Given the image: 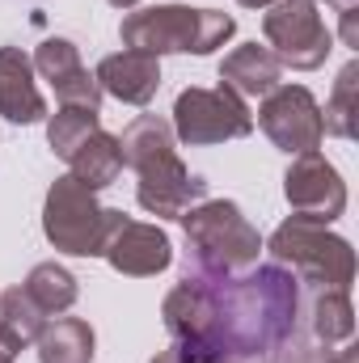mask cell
<instances>
[{"label": "cell", "mask_w": 359, "mask_h": 363, "mask_svg": "<svg viewBox=\"0 0 359 363\" xmlns=\"http://www.w3.org/2000/svg\"><path fill=\"white\" fill-rule=\"evenodd\" d=\"M270 254L279 267L313 287H338L347 291L355 279V250L347 237L330 233V224H317L309 216H292L270 233Z\"/></svg>", "instance_id": "cell-5"}, {"label": "cell", "mask_w": 359, "mask_h": 363, "mask_svg": "<svg viewBox=\"0 0 359 363\" xmlns=\"http://www.w3.org/2000/svg\"><path fill=\"white\" fill-rule=\"evenodd\" d=\"M343 43H347L351 51L359 47V4L343 9Z\"/></svg>", "instance_id": "cell-26"}, {"label": "cell", "mask_w": 359, "mask_h": 363, "mask_svg": "<svg viewBox=\"0 0 359 363\" xmlns=\"http://www.w3.org/2000/svg\"><path fill=\"white\" fill-rule=\"evenodd\" d=\"M186 233V274L228 279L258 267L263 237L228 199H203L178 216Z\"/></svg>", "instance_id": "cell-2"}, {"label": "cell", "mask_w": 359, "mask_h": 363, "mask_svg": "<svg viewBox=\"0 0 359 363\" xmlns=\"http://www.w3.org/2000/svg\"><path fill=\"white\" fill-rule=\"evenodd\" d=\"M0 114L21 127L47 118V101L34 85V60L21 47H0Z\"/></svg>", "instance_id": "cell-13"}, {"label": "cell", "mask_w": 359, "mask_h": 363, "mask_svg": "<svg viewBox=\"0 0 359 363\" xmlns=\"http://www.w3.org/2000/svg\"><path fill=\"white\" fill-rule=\"evenodd\" d=\"M330 363H359V347L351 342V347H343V351H334V355H330Z\"/></svg>", "instance_id": "cell-27"}, {"label": "cell", "mask_w": 359, "mask_h": 363, "mask_svg": "<svg viewBox=\"0 0 359 363\" xmlns=\"http://www.w3.org/2000/svg\"><path fill=\"white\" fill-rule=\"evenodd\" d=\"M313 4H317V0H313ZM326 4H334V9L343 13V9H351V4H359V0H326Z\"/></svg>", "instance_id": "cell-29"}, {"label": "cell", "mask_w": 359, "mask_h": 363, "mask_svg": "<svg viewBox=\"0 0 359 363\" xmlns=\"http://www.w3.org/2000/svg\"><path fill=\"white\" fill-rule=\"evenodd\" d=\"M161 317L178 347L237 363H279L300 334V279L279 262L228 279L182 274L161 304Z\"/></svg>", "instance_id": "cell-1"}, {"label": "cell", "mask_w": 359, "mask_h": 363, "mask_svg": "<svg viewBox=\"0 0 359 363\" xmlns=\"http://www.w3.org/2000/svg\"><path fill=\"white\" fill-rule=\"evenodd\" d=\"M220 85L233 89L237 97H267L283 85V64L275 60L270 47H258V43H245L237 51L224 55L220 64Z\"/></svg>", "instance_id": "cell-14"}, {"label": "cell", "mask_w": 359, "mask_h": 363, "mask_svg": "<svg viewBox=\"0 0 359 363\" xmlns=\"http://www.w3.org/2000/svg\"><path fill=\"white\" fill-rule=\"evenodd\" d=\"M114 9H131V4H140V0H110Z\"/></svg>", "instance_id": "cell-30"}, {"label": "cell", "mask_w": 359, "mask_h": 363, "mask_svg": "<svg viewBox=\"0 0 359 363\" xmlns=\"http://www.w3.org/2000/svg\"><path fill=\"white\" fill-rule=\"evenodd\" d=\"M258 127L267 131L270 144L279 152H287V157L317 152V144L326 140L321 106H317V97L304 85H279L275 93H267L263 106H258Z\"/></svg>", "instance_id": "cell-9"}, {"label": "cell", "mask_w": 359, "mask_h": 363, "mask_svg": "<svg viewBox=\"0 0 359 363\" xmlns=\"http://www.w3.org/2000/svg\"><path fill=\"white\" fill-rule=\"evenodd\" d=\"M93 131H101L97 123V110H77V106H60V114L47 118V144L55 157L72 161V152L89 140Z\"/></svg>", "instance_id": "cell-21"}, {"label": "cell", "mask_w": 359, "mask_h": 363, "mask_svg": "<svg viewBox=\"0 0 359 363\" xmlns=\"http://www.w3.org/2000/svg\"><path fill=\"white\" fill-rule=\"evenodd\" d=\"M241 9H270V4H279V0H237Z\"/></svg>", "instance_id": "cell-28"}, {"label": "cell", "mask_w": 359, "mask_h": 363, "mask_svg": "<svg viewBox=\"0 0 359 363\" xmlns=\"http://www.w3.org/2000/svg\"><path fill=\"white\" fill-rule=\"evenodd\" d=\"M279 363H330V351H326V347H317V342H300V338H296Z\"/></svg>", "instance_id": "cell-25"}, {"label": "cell", "mask_w": 359, "mask_h": 363, "mask_svg": "<svg viewBox=\"0 0 359 363\" xmlns=\"http://www.w3.org/2000/svg\"><path fill=\"white\" fill-rule=\"evenodd\" d=\"M131 169H136V178H140V186H136L140 207H144L148 216H157V220H178L186 207L203 203V194H207V182L182 165V157H178L174 144H170V148H157V152H148V157H140Z\"/></svg>", "instance_id": "cell-8"}, {"label": "cell", "mask_w": 359, "mask_h": 363, "mask_svg": "<svg viewBox=\"0 0 359 363\" xmlns=\"http://www.w3.org/2000/svg\"><path fill=\"white\" fill-rule=\"evenodd\" d=\"M153 363H237L228 359V355H211V351H190V347H165V351H157Z\"/></svg>", "instance_id": "cell-24"}, {"label": "cell", "mask_w": 359, "mask_h": 363, "mask_svg": "<svg viewBox=\"0 0 359 363\" xmlns=\"http://www.w3.org/2000/svg\"><path fill=\"white\" fill-rule=\"evenodd\" d=\"M309 330L321 347L330 342H343L355 334V308H351V296L338 291V287H317L313 304H309Z\"/></svg>", "instance_id": "cell-18"}, {"label": "cell", "mask_w": 359, "mask_h": 363, "mask_svg": "<svg viewBox=\"0 0 359 363\" xmlns=\"http://www.w3.org/2000/svg\"><path fill=\"white\" fill-rule=\"evenodd\" d=\"M237 21L220 9H190V4H157V9H140L127 13L118 26V38L127 51H144V55H211L216 47H224L233 38Z\"/></svg>", "instance_id": "cell-3"}, {"label": "cell", "mask_w": 359, "mask_h": 363, "mask_svg": "<svg viewBox=\"0 0 359 363\" xmlns=\"http://www.w3.org/2000/svg\"><path fill=\"white\" fill-rule=\"evenodd\" d=\"M123 220H127L123 211L101 207L97 190H89L72 174L51 182L47 203H43V233H47V241L60 254H72V258H101Z\"/></svg>", "instance_id": "cell-4"}, {"label": "cell", "mask_w": 359, "mask_h": 363, "mask_svg": "<svg viewBox=\"0 0 359 363\" xmlns=\"http://www.w3.org/2000/svg\"><path fill=\"white\" fill-rule=\"evenodd\" d=\"M283 194L296 216H309L317 224H334L347 211V182L321 152H300L283 178Z\"/></svg>", "instance_id": "cell-10"}, {"label": "cell", "mask_w": 359, "mask_h": 363, "mask_svg": "<svg viewBox=\"0 0 359 363\" xmlns=\"http://www.w3.org/2000/svg\"><path fill=\"white\" fill-rule=\"evenodd\" d=\"M43 330H47V313L34 304V296L26 287H9L0 296V347L9 355H17V351L34 347Z\"/></svg>", "instance_id": "cell-15"}, {"label": "cell", "mask_w": 359, "mask_h": 363, "mask_svg": "<svg viewBox=\"0 0 359 363\" xmlns=\"http://www.w3.org/2000/svg\"><path fill=\"white\" fill-rule=\"evenodd\" d=\"M118 274H131V279H148V274H161L174 262V245L170 237L157 228V224H140V220H123L118 233L110 237L106 254H101Z\"/></svg>", "instance_id": "cell-11"}, {"label": "cell", "mask_w": 359, "mask_h": 363, "mask_svg": "<svg viewBox=\"0 0 359 363\" xmlns=\"http://www.w3.org/2000/svg\"><path fill=\"white\" fill-rule=\"evenodd\" d=\"M77 68H85V64H81L77 43H68V38H47V43L34 51V72H43V81H51V89H55L60 81H68Z\"/></svg>", "instance_id": "cell-22"}, {"label": "cell", "mask_w": 359, "mask_h": 363, "mask_svg": "<svg viewBox=\"0 0 359 363\" xmlns=\"http://www.w3.org/2000/svg\"><path fill=\"white\" fill-rule=\"evenodd\" d=\"M38 363H89L93 359V325L81 317H60L55 325H47L38 334Z\"/></svg>", "instance_id": "cell-16"}, {"label": "cell", "mask_w": 359, "mask_h": 363, "mask_svg": "<svg viewBox=\"0 0 359 363\" xmlns=\"http://www.w3.org/2000/svg\"><path fill=\"white\" fill-rule=\"evenodd\" d=\"M263 34H267L270 51L283 68L296 72H313L330 60L334 51V34L321 21L313 0H279L270 4V13H263Z\"/></svg>", "instance_id": "cell-7"}, {"label": "cell", "mask_w": 359, "mask_h": 363, "mask_svg": "<svg viewBox=\"0 0 359 363\" xmlns=\"http://www.w3.org/2000/svg\"><path fill=\"white\" fill-rule=\"evenodd\" d=\"M321 131L334 140H355L359 135V60H351L338 72L334 93L326 101V114H321Z\"/></svg>", "instance_id": "cell-19"}, {"label": "cell", "mask_w": 359, "mask_h": 363, "mask_svg": "<svg viewBox=\"0 0 359 363\" xmlns=\"http://www.w3.org/2000/svg\"><path fill=\"white\" fill-rule=\"evenodd\" d=\"M174 140L190 144V148H207V144H224V140H241L254 131V114L245 106V97L233 89H190L178 93L174 101Z\"/></svg>", "instance_id": "cell-6"}, {"label": "cell", "mask_w": 359, "mask_h": 363, "mask_svg": "<svg viewBox=\"0 0 359 363\" xmlns=\"http://www.w3.org/2000/svg\"><path fill=\"white\" fill-rule=\"evenodd\" d=\"M93 77H97L101 93H110L127 106H148L161 89V60L144 55V51H118V55H106Z\"/></svg>", "instance_id": "cell-12"}, {"label": "cell", "mask_w": 359, "mask_h": 363, "mask_svg": "<svg viewBox=\"0 0 359 363\" xmlns=\"http://www.w3.org/2000/svg\"><path fill=\"white\" fill-rule=\"evenodd\" d=\"M55 97H60V106L97 110V106H101V85H97V77H93L89 68H77L68 81H60V85H55Z\"/></svg>", "instance_id": "cell-23"}, {"label": "cell", "mask_w": 359, "mask_h": 363, "mask_svg": "<svg viewBox=\"0 0 359 363\" xmlns=\"http://www.w3.org/2000/svg\"><path fill=\"white\" fill-rule=\"evenodd\" d=\"M26 291L34 296V304L51 317V313H68L77 304V274L60 262H38L30 279H26Z\"/></svg>", "instance_id": "cell-20"}, {"label": "cell", "mask_w": 359, "mask_h": 363, "mask_svg": "<svg viewBox=\"0 0 359 363\" xmlns=\"http://www.w3.org/2000/svg\"><path fill=\"white\" fill-rule=\"evenodd\" d=\"M0 363H13V355H9V351H4V347H0Z\"/></svg>", "instance_id": "cell-31"}, {"label": "cell", "mask_w": 359, "mask_h": 363, "mask_svg": "<svg viewBox=\"0 0 359 363\" xmlns=\"http://www.w3.org/2000/svg\"><path fill=\"white\" fill-rule=\"evenodd\" d=\"M72 178H81L89 190H106L110 182L123 174V152H118V135L110 131H93L89 140L72 152Z\"/></svg>", "instance_id": "cell-17"}]
</instances>
